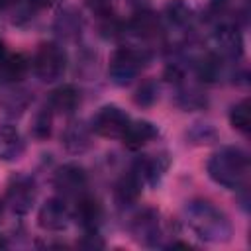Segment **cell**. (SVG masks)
<instances>
[{"label":"cell","instance_id":"obj_1","mask_svg":"<svg viewBox=\"0 0 251 251\" xmlns=\"http://www.w3.org/2000/svg\"><path fill=\"white\" fill-rule=\"evenodd\" d=\"M102 126H108L104 135H120L127 127V118L118 108H104L98 116V126L96 127H102Z\"/></svg>","mask_w":251,"mask_h":251},{"label":"cell","instance_id":"obj_2","mask_svg":"<svg viewBox=\"0 0 251 251\" xmlns=\"http://www.w3.org/2000/svg\"><path fill=\"white\" fill-rule=\"evenodd\" d=\"M153 127L149 124H135V126H127L126 131H124V137L127 141V145L131 147H137V145H143L145 139H149L153 135Z\"/></svg>","mask_w":251,"mask_h":251},{"label":"cell","instance_id":"obj_3","mask_svg":"<svg viewBox=\"0 0 251 251\" xmlns=\"http://www.w3.org/2000/svg\"><path fill=\"white\" fill-rule=\"evenodd\" d=\"M249 104H247V100L245 102H241L237 108H233V114H231V122H233V126L235 127H239V129H247L249 127Z\"/></svg>","mask_w":251,"mask_h":251},{"label":"cell","instance_id":"obj_4","mask_svg":"<svg viewBox=\"0 0 251 251\" xmlns=\"http://www.w3.org/2000/svg\"><path fill=\"white\" fill-rule=\"evenodd\" d=\"M53 100L57 102V106H59V108H71V106H75L76 94L73 92V88H61V90H57V92H55Z\"/></svg>","mask_w":251,"mask_h":251},{"label":"cell","instance_id":"obj_5","mask_svg":"<svg viewBox=\"0 0 251 251\" xmlns=\"http://www.w3.org/2000/svg\"><path fill=\"white\" fill-rule=\"evenodd\" d=\"M4 67L8 69V76L10 78H16V76H20L24 73L25 63H24V59L20 55H12L8 61H4Z\"/></svg>","mask_w":251,"mask_h":251}]
</instances>
